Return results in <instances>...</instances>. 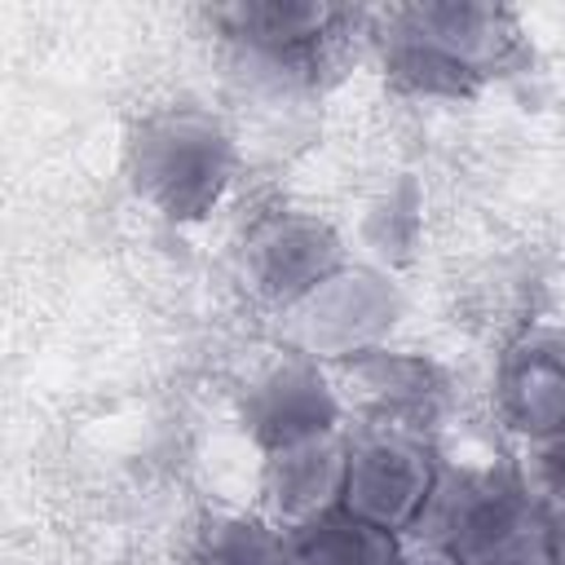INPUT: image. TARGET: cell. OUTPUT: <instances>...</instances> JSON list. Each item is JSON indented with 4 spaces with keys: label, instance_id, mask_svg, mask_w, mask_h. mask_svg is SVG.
I'll use <instances>...</instances> for the list:
<instances>
[{
    "label": "cell",
    "instance_id": "cell-1",
    "mask_svg": "<svg viewBox=\"0 0 565 565\" xmlns=\"http://www.w3.org/2000/svg\"><path fill=\"white\" fill-rule=\"evenodd\" d=\"M415 525L428 547H446L463 565H552L543 499L494 472L437 477Z\"/></svg>",
    "mask_w": 565,
    "mask_h": 565
},
{
    "label": "cell",
    "instance_id": "cell-2",
    "mask_svg": "<svg viewBox=\"0 0 565 565\" xmlns=\"http://www.w3.org/2000/svg\"><path fill=\"white\" fill-rule=\"evenodd\" d=\"M230 141L212 119L163 115L132 141V185L154 212L185 221L216 203L230 181Z\"/></svg>",
    "mask_w": 565,
    "mask_h": 565
},
{
    "label": "cell",
    "instance_id": "cell-3",
    "mask_svg": "<svg viewBox=\"0 0 565 565\" xmlns=\"http://www.w3.org/2000/svg\"><path fill=\"white\" fill-rule=\"evenodd\" d=\"M397 318V291L371 269H335L291 305L296 340L322 358L366 353Z\"/></svg>",
    "mask_w": 565,
    "mask_h": 565
},
{
    "label": "cell",
    "instance_id": "cell-4",
    "mask_svg": "<svg viewBox=\"0 0 565 565\" xmlns=\"http://www.w3.org/2000/svg\"><path fill=\"white\" fill-rule=\"evenodd\" d=\"M433 486H437V472L415 441L371 437V441L349 450V477H344L340 512L393 534V530L419 521Z\"/></svg>",
    "mask_w": 565,
    "mask_h": 565
},
{
    "label": "cell",
    "instance_id": "cell-5",
    "mask_svg": "<svg viewBox=\"0 0 565 565\" xmlns=\"http://www.w3.org/2000/svg\"><path fill=\"white\" fill-rule=\"evenodd\" d=\"M344 477H349V450L335 433H318L291 446L269 450L265 463V512L269 525L287 539L318 525L344 503Z\"/></svg>",
    "mask_w": 565,
    "mask_h": 565
},
{
    "label": "cell",
    "instance_id": "cell-6",
    "mask_svg": "<svg viewBox=\"0 0 565 565\" xmlns=\"http://www.w3.org/2000/svg\"><path fill=\"white\" fill-rule=\"evenodd\" d=\"M335 269H340V243L322 221L309 216H278L247 247L252 282L287 309Z\"/></svg>",
    "mask_w": 565,
    "mask_h": 565
},
{
    "label": "cell",
    "instance_id": "cell-7",
    "mask_svg": "<svg viewBox=\"0 0 565 565\" xmlns=\"http://www.w3.org/2000/svg\"><path fill=\"white\" fill-rule=\"evenodd\" d=\"M247 428L260 446L278 450L318 433H331L335 424V393L327 388V380L313 366H278L269 371L252 393H247Z\"/></svg>",
    "mask_w": 565,
    "mask_h": 565
},
{
    "label": "cell",
    "instance_id": "cell-8",
    "mask_svg": "<svg viewBox=\"0 0 565 565\" xmlns=\"http://www.w3.org/2000/svg\"><path fill=\"white\" fill-rule=\"evenodd\" d=\"M499 406L508 424L534 441L565 428V335L539 331L512 349L499 380Z\"/></svg>",
    "mask_w": 565,
    "mask_h": 565
},
{
    "label": "cell",
    "instance_id": "cell-9",
    "mask_svg": "<svg viewBox=\"0 0 565 565\" xmlns=\"http://www.w3.org/2000/svg\"><path fill=\"white\" fill-rule=\"evenodd\" d=\"M402 22L424 44H433L441 57L463 66L468 75L490 66L508 44L503 13L499 9H481V4H415V9L402 13Z\"/></svg>",
    "mask_w": 565,
    "mask_h": 565
},
{
    "label": "cell",
    "instance_id": "cell-10",
    "mask_svg": "<svg viewBox=\"0 0 565 565\" xmlns=\"http://www.w3.org/2000/svg\"><path fill=\"white\" fill-rule=\"evenodd\" d=\"M234 40H243L252 53L282 62L291 53H300L305 44H313L327 22L335 18V9L327 4H282V0H265V4H230L216 13Z\"/></svg>",
    "mask_w": 565,
    "mask_h": 565
},
{
    "label": "cell",
    "instance_id": "cell-11",
    "mask_svg": "<svg viewBox=\"0 0 565 565\" xmlns=\"http://www.w3.org/2000/svg\"><path fill=\"white\" fill-rule=\"evenodd\" d=\"M287 565H402L388 530L366 525L349 512H331L318 525L291 534Z\"/></svg>",
    "mask_w": 565,
    "mask_h": 565
},
{
    "label": "cell",
    "instance_id": "cell-12",
    "mask_svg": "<svg viewBox=\"0 0 565 565\" xmlns=\"http://www.w3.org/2000/svg\"><path fill=\"white\" fill-rule=\"evenodd\" d=\"M291 539L269 521H221L207 530L199 565H287Z\"/></svg>",
    "mask_w": 565,
    "mask_h": 565
},
{
    "label": "cell",
    "instance_id": "cell-13",
    "mask_svg": "<svg viewBox=\"0 0 565 565\" xmlns=\"http://www.w3.org/2000/svg\"><path fill=\"white\" fill-rule=\"evenodd\" d=\"M388 71L415 88V93H459L468 84V71L455 66L450 57H441L433 44H424L415 31H397V40L388 44Z\"/></svg>",
    "mask_w": 565,
    "mask_h": 565
},
{
    "label": "cell",
    "instance_id": "cell-14",
    "mask_svg": "<svg viewBox=\"0 0 565 565\" xmlns=\"http://www.w3.org/2000/svg\"><path fill=\"white\" fill-rule=\"evenodd\" d=\"M543 503H565V428L543 437L530 455V481H525Z\"/></svg>",
    "mask_w": 565,
    "mask_h": 565
},
{
    "label": "cell",
    "instance_id": "cell-15",
    "mask_svg": "<svg viewBox=\"0 0 565 565\" xmlns=\"http://www.w3.org/2000/svg\"><path fill=\"white\" fill-rule=\"evenodd\" d=\"M543 530H547V561L565 565V503H543Z\"/></svg>",
    "mask_w": 565,
    "mask_h": 565
},
{
    "label": "cell",
    "instance_id": "cell-16",
    "mask_svg": "<svg viewBox=\"0 0 565 565\" xmlns=\"http://www.w3.org/2000/svg\"><path fill=\"white\" fill-rule=\"evenodd\" d=\"M402 565H463L459 556H450L446 547H424V552H415L411 561H402Z\"/></svg>",
    "mask_w": 565,
    "mask_h": 565
}]
</instances>
